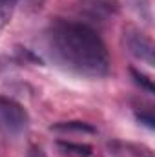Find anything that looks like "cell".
Here are the masks:
<instances>
[{"mask_svg": "<svg viewBox=\"0 0 155 157\" xmlns=\"http://www.w3.org/2000/svg\"><path fill=\"white\" fill-rule=\"evenodd\" d=\"M28 157H46V155H44V152H42L40 148H31L29 154H28Z\"/></svg>", "mask_w": 155, "mask_h": 157, "instance_id": "obj_10", "label": "cell"}, {"mask_svg": "<svg viewBox=\"0 0 155 157\" xmlns=\"http://www.w3.org/2000/svg\"><path fill=\"white\" fill-rule=\"evenodd\" d=\"M80 7L93 18H108L119 11L117 0H80Z\"/></svg>", "mask_w": 155, "mask_h": 157, "instance_id": "obj_4", "label": "cell"}, {"mask_svg": "<svg viewBox=\"0 0 155 157\" xmlns=\"http://www.w3.org/2000/svg\"><path fill=\"white\" fill-rule=\"evenodd\" d=\"M137 119H139L142 124H146L150 130L155 128V119H153V115H152V112H139V113H137Z\"/></svg>", "mask_w": 155, "mask_h": 157, "instance_id": "obj_9", "label": "cell"}, {"mask_svg": "<svg viewBox=\"0 0 155 157\" xmlns=\"http://www.w3.org/2000/svg\"><path fill=\"white\" fill-rule=\"evenodd\" d=\"M29 124L26 108L11 97L0 95V130L6 135H20Z\"/></svg>", "mask_w": 155, "mask_h": 157, "instance_id": "obj_2", "label": "cell"}, {"mask_svg": "<svg viewBox=\"0 0 155 157\" xmlns=\"http://www.w3.org/2000/svg\"><path fill=\"white\" fill-rule=\"evenodd\" d=\"M131 77L135 78V82H137L141 88H144L148 93H153V91H155L153 82H152V78L148 77V75H144V73H141V71H137V70H133V68H131Z\"/></svg>", "mask_w": 155, "mask_h": 157, "instance_id": "obj_8", "label": "cell"}, {"mask_svg": "<svg viewBox=\"0 0 155 157\" xmlns=\"http://www.w3.org/2000/svg\"><path fill=\"white\" fill-rule=\"evenodd\" d=\"M46 46L51 59L71 73L91 78L110 73V53L88 24L57 18L46 29Z\"/></svg>", "mask_w": 155, "mask_h": 157, "instance_id": "obj_1", "label": "cell"}, {"mask_svg": "<svg viewBox=\"0 0 155 157\" xmlns=\"http://www.w3.org/2000/svg\"><path fill=\"white\" fill-rule=\"evenodd\" d=\"M51 130H57V132H86V133H95V128L88 122H82V121H64V122H59V124H53Z\"/></svg>", "mask_w": 155, "mask_h": 157, "instance_id": "obj_6", "label": "cell"}, {"mask_svg": "<svg viewBox=\"0 0 155 157\" xmlns=\"http://www.w3.org/2000/svg\"><path fill=\"white\" fill-rule=\"evenodd\" d=\"M62 154L71 157H89L91 155V146L82 144V143H71V141H59L57 143Z\"/></svg>", "mask_w": 155, "mask_h": 157, "instance_id": "obj_5", "label": "cell"}, {"mask_svg": "<svg viewBox=\"0 0 155 157\" xmlns=\"http://www.w3.org/2000/svg\"><path fill=\"white\" fill-rule=\"evenodd\" d=\"M124 42H126L128 51L137 60H141L148 66H153V42L146 35H142L141 31H135V29H128L124 33Z\"/></svg>", "mask_w": 155, "mask_h": 157, "instance_id": "obj_3", "label": "cell"}, {"mask_svg": "<svg viewBox=\"0 0 155 157\" xmlns=\"http://www.w3.org/2000/svg\"><path fill=\"white\" fill-rule=\"evenodd\" d=\"M17 2L18 0H0V28H4L11 20Z\"/></svg>", "mask_w": 155, "mask_h": 157, "instance_id": "obj_7", "label": "cell"}]
</instances>
